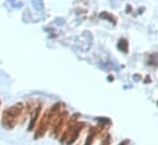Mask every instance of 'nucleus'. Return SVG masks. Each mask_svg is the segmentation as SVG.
<instances>
[{
	"label": "nucleus",
	"instance_id": "nucleus-2",
	"mask_svg": "<svg viewBox=\"0 0 158 145\" xmlns=\"http://www.w3.org/2000/svg\"><path fill=\"white\" fill-rule=\"evenodd\" d=\"M40 106L35 108V110L32 111V113H31V122L28 124V131H32L35 128V126H36V123L38 121V117H40Z\"/></svg>",
	"mask_w": 158,
	"mask_h": 145
},
{
	"label": "nucleus",
	"instance_id": "nucleus-3",
	"mask_svg": "<svg viewBox=\"0 0 158 145\" xmlns=\"http://www.w3.org/2000/svg\"><path fill=\"white\" fill-rule=\"evenodd\" d=\"M118 48L123 53H126V51H127V41H126L125 39H121L118 43Z\"/></svg>",
	"mask_w": 158,
	"mask_h": 145
},
{
	"label": "nucleus",
	"instance_id": "nucleus-1",
	"mask_svg": "<svg viewBox=\"0 0 158 145\" xmlns=\"http://www.w3.org/2000/svg\"><path fill=\"white\" fill-rule=\"evenodd\" d=\"M22 112H23V105L20 103L5 110L2 112V118H1L2 127H5L6 129H12L15 127V124L17 123V120Z\"/></svg>",
	"mask_w": 158,
	"mask_h": 145
},
{
	"label": "nucleus",
	"instance_id": "nucleus-4",
	"mask_svg": "<svg viewBox=\"0 0 158 145\" xmlns=\"http://www.w3.org/2000/svg\"><path fill=\"white\" fill-rule=\"evenodd\" d=\"M150 65H153V66H158V54H152L150 56V61H148Z\"/></svg>",
	"mask_w": 158,
	"mask_h": 145
},
{
	"label": "nucleus",
	"instance_id": "nucleus-5",
	"mask_svg": "<svg viewBox=\"0 0 158 145\" xmlns=\"http://www.w3.org/2000/svg\"><path fill=\"white\" fill-rule=\"evenodd\" d=\"M33 1V6L37 9V10H40L42 9V0H32Z\"/></svg>",
	"mask_w": 158,
	"mask_h": 145
},
{
	"label": "nucleus",
	"instance_id": "nucleus-6",
	"mask_svg": "<svg viewBox=\"0 0 158 145\" xmlns=\"http://www.w3.org/2000/svg\"><path fill=\"white\" fill-rule=\"evenodd\" d=\"M157 105H158V103H157Z\"/></svg>",
	"mask_w": 158,
	"mask_h": 145
}]
</instances>
